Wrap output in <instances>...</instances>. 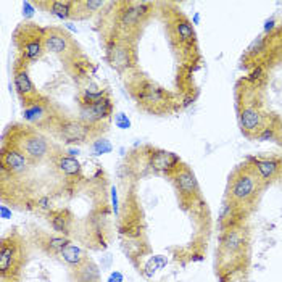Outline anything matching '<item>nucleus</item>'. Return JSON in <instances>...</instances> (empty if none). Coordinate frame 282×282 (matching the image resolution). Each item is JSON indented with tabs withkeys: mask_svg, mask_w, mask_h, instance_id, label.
<instances>
[{
	"mask_svg": "<svg viewBox=\"0 0 282 282\" xmlns=\"http://www.w3.org/2000/svg\"><path fill=\"white\" fill-rule=\"evenodd\" d=\"M261 182L263 181H261L253 166L251 165L242 166L240 169L235 171L232 178H231V184L228 190L231 201H234L237 205L249 203L260 192Z\"/></svg>",
	"mask_w": 282,
	"mask_h": 282,
	"instance_id": "nucleus-1",
	"label": "nucleus"
},
{
	"mask_svg": "<svg viewBox=\"0 0 282 282\" xmlns=\"http://www.w3.org/2000/svg\"><path fill=\"white\" fill-rule=\"evenodd\" d=\"M18 149L31 161H40L49 155V142L37 133H28L18 142Z\"/></svg>",
	"mask_w": 282,
	"mask_h": 282,
	"instance_id": "nucleus-2",
	"label": "nucleus"
},
{
	"mask_svg": "<svg viewBox=\"0 0 282 282\" xmlns=\"http://www.w3.org/2000/svg\"><path fill=\"white\" fill-rule=\"evenodd\" d=\"M113 113V103L108 97L99 99L92 103H83L81 108V121L87 126L99 123L102 119H107Z\"/></svg>",
	"mask_w": 282,
	"mask_h": 282,
	"instance_id": "nucleus-3",
	"label": "nucleus"
},
{
	"mask_svg": "<svg viewBox=\"0 0 282 282\" xmlns=\"http://www.w3.org/2000/svg\"><path fill=\"white\" fill-rule=\"evenodd\" d=\"M174 181L176 187H178L181 197L194 200L199 195V182L195 178L194 171L189 166H179L174 171Z\"/></svg>",
	"mask_w": 282,
	"mask_h": 282,
	"instance_id": "nucleus-4",
	"label": "nucleus"
},
{
	"mask_svg": "<svg viewBox=\"0 0 282 282\" xmlns=\"http://www.w3.org/2000/svg\"><path fill=\"white\" fill-rule=\"evenodd\" d=\"M92 133V128L83 123L81 119H66L60 124V135L66 140V142L83 144L87 142Z\"/></svg>",
	"mask_w": 282,
	"mask_h": 282,
	"instance_id": "nucleus-5",
	"label": "nucleus"
},
{
	"mask_svg": "<svg viewBox=\"0 0 282 282\" xmlns=\"http://www.w3.org/2000/svg\"><path fill=\"white\" fill-rule=\"evenodd\" d=\"M240 128L245 135H258L263 131V116L255 107H245L240 112Z\"/></svg>",
	"mask_w": 282,
	"mask_h": 282,
	"instance_id": "nucleus-6",
	"label": "nucleus"
},
{
	"mask_svg": "<svg viewBox=\"0 0 282 282\" xmlns=\"http://www.w3.org/2000/svg\"><path fill=\"white\" fill-rule=\"evenodd\" d=\"M44 47L52 53L63 55L71 47V39L66 33L60 29H50L44 34Z\"/></svg>",
	"mask_w": 282,
	"mask_h": 282,
	"instance_id": "nucleus-7",
	"label": "nucleus"
},
{
	"mask_svg": "<svg viewBox=\"0 0 282 282\" xmlns=\"http://www.w3.org/2000/svg\"><path fill=\"white\" fill-rule=\"evenodd\" d=\"M181 160L173 152H165V150H155L150 155V166L160 173H174L179 168Z\"/></svg>",
	"mask_w": 282,
	"mask_h": 282,
	"instance_id": "nucleus-8",
	"label": "nucleus"
},
{
	"mask_svg": "<svg viewBox=\"0 0 282 282\" xmlns=\"http://www.w3.org/2000/svg\"><path fill=\"white\" fill-rule=\"evenodd\" d=\"M2 166L10 173H24L29 166V158L19 149H8L2 153Z\"/></svg>",
	"mask_w": 282,
	"mask_h": 282,
	"instance_id": "nucleus-9",
	"label": "nucleus"
},
{
	"mask_svg": "<svg viewBox=\"0 0 282 282\" xmlns=\"http://www.w3.org/2000/svg\"><path fill=\"white\" fill-rule=\"evenodd\" d=\"M19 258L18 244L10 239L2 242V249H0V273L2 276H7L12 273V269L17 268V261Z\"/></svg>",
	"mask_w": 282,
	"mask_h": 282,
	"instance_id": "nucleus-10",
	"label": "nucleus"
},
{
	"mask_svg": "<svg viewBox=\"0 0 282 282\" xmlns=\"http://www.w3.org/2000/svg\"><path fill=\"white\" fill-rule=\"evenodd\" d=\"M250 161H253V168L258 173V176L261 178L263 182H268L278 174V171L281 169L282 161L279 160H256V158H249Z\"/></svg>",
	"mask_w": 282,
	"mask_h": 282,
	"instance_id": "nucleus-11",
	"label": "nucleus"
},
{
	"mask_svg": "<svg viewBox=\"0 0 282 282\" xmlns=\"http://www.w3.org/2000/svg\"><path fill=\"white\" fill-rule=\"evenodd\" d=\"M245 245V234L242 229H228L223 237V247L224 251H228V253H235V251L242 250V247Z\"/></svg>",
	"mask_w": 282,
	"mask_h": 282,
	"instance_id": "nucleus-12",
	"label": "nucleus"
},
{
	"mask_svg": "<svg viewBox=\"0 0 282 282\" xmlns=\"http://www.w3.org/2000/svg\"><path fill=\"white\" fill-rule=\"evenodd\" d=\"M74 274H76L78 282H99L100 281L99 266L89 258L85 260L83 265H79L78 268H74Z\"/></svg>",
	"mask_w": 282,
	"mask_h": 282,
	"instance_id": "nucleus-13",
	"label": "nucleus"
},
{
	"mask_svg": "<svg viewBox=\"0 0 282 282\" xmlns=\"http://www.w3.org/2000/svg\"><path fill=\"white\" fill-rule=\"evenodd\" d=\"M15 89L17 92L21 95L23 99H29L33 95H36V89H34L33 81L29 79V74L26 69H18L15 73Z\"/></svg>",
	"mask_w": 282,
	"mask_h": 282,
	"instance_id": "nucleus-14",
	"label": "nucleus"
},
{
	"mask_svg": "<svg viewBox=\"0 0 282 282\" xmlns=\"http://www.w3.org/2000/svg\"><path fill=\"white\" fill-rule=\"evenodd\" d=\"M60 256L63 258V261L69 266H73V268H78L79 265H83L85 260H87V256H85V251L83 249H79V247L73 245V244H68L66 247L63 249V251L60 253Z\"/></svg>",
	"mask_w": 282,
	"mask_h": 282,
	"instance_id": "nucleus-15",
	"label": "nucleus"
},
{
	"mask_svg": "<svg viewBox=\"0 0 282 282\" xmlns=\"http://www.w3.org/2000/svg\"><path fill=\"white\" fill-rule=\"evenodd\" d=\"M110 60H112V65L115 68L118 69L128 68L131 65L129 49L124 47V45H116L113 50H110Z\"/></svg>",
	"mask_w": 282,
	"mask_h": 282,
	"instance_id": "nucleus-16",
	"label": "nucleus"
},
{
	"mask_svg": "<svg viewBox=\"0 0 282 282\" xmlns=\"http://www.w3.org/2000/svg\"><path fill=\"white\" fill-rule=\"evenodd\" d=\"M76 2H68V0H55L50 2V13L60 19H68L73 17V7Z\"/></svg>",
	"mask_w": 282,
	"mask_h": 282,
	"instance_id": "nucleus-17",
	"label": "nucleus"
},
{
	"mask_svg": "<svg viewBox=\"0 0 282 282\" xmlns=\"http://www.w3.org/2000/svg\"><path fill=\"white\" fill-rule=\"evenodd\" d=\"M163 92L161 89L157 87V85L150 84V83H145L142 85V92L139 94V99L144 100V102H149V103H160L163 102Z\"/></svg>",
	"mask_w": 282,
	"mask_h": 282,
	"instance_id": "nucleus-18",
	"label": "nucleus"
},
{
	"mask_svg": "<svg viewBox=\"0 0 282 282\" xmlns=\"http://www.w3.org/2000/svg\"><path fill=\"white\" fill-rule=\"evenodd\" d=\"M42 49H44V36L34 37L24 44L23 55L26 60H36L37 57H40V53H42Z\"/></svg>",
	"mask_w": 282,
	"mask_h": 282,
	"instance_id": "nucleus-19",
	"label": "nucleus"
},
{
	"mask_svg": "<svg viewBox=\"0 0 282 282\" xmlns=\"http://www.w3.org/2000/svg\"><path fill=\"white\" fill-rule=\"evenodd\" d=\"M57 168L66 176H76L81 171V163L73 157H58Z\"/></svg>",
	"mask_w": 282,
	"mask_h": 282,
	"instance_id": "nucleus-20",
	"label": "nucleus"
},
{
	"mask_svg": "<svg viewBox=\"0 0 282 282\" xmlns=\"http://www.w3.org/2000/svg\"><path fill=\"white\" fill-rule=\"evenodd\" d=\"M176 34L178 37L182 40V42H194L195 40V29L194 24H190L187 19H182V21H178L174 24Z\"/></svg>",
	"mask_w": 282,
	"mask_h": 282,
	"instance_id": "nucleus-21",
	"label": "nucleus"
},
{
	"mask_svg": "<svg viewBox=\"0 0 282 282\" xmlns=\"http://www.w3.org/2000/svg\"><path fill=\"white\" fill-rule=\"evenodd\" d=\"M23 116L26 121H29V123H37V121H40L45 116V110L42 108V105L31 102L23 110Z\"/></svg>",
	"mask_w": 282,
	"mask_h": 282,
	"instance_id": "nucleus-22",
	"label": "nucleus"
},
{
	"mask_svg": "<svg viewBox=\"0 0 282 282\" xmlns=\"http://www.w3.org/2000/svg\"><path fill=\"white\" fill-rule=\"evenodd\" d=\"M69 221L71 219L63 216V213H58L52 218V228L57 231V232H62L66 235L69 232Z\"/></svg>",
	"mask_w": 282,
	"mask_h": 282,
	"instance_id": "nucleus-23",
	"label": "nucleus"
},
{
	"mask_svg": "<svg viewBox=\"0 0 282 282\" xmlns=\"http://www.w3.org/2000/svg\"><path fill=\"white\" fill-rule=\"evenodd\" d=\"M113 150V145L110 140L107 139H97V140H94V144H92V152L94 155H105V153H110Z\"/></svg>",
	"mask_w": 282,
	"mask_h": 282,
	"instance_id": "nucleus-24",
	"label": "nucleus"
},
{
	"mask_svg": "<svg viewBox=\"0 0 282 282\" xmlns=\"http://www.w3.org/2000/svg\"><path fill=\"white\" fill-rule=\"evenodd\" d=\"M69 244V240L66 237H50L47 240V247L50 251H53V253H62L63 249Z\"/></svg>",
	"mask_w": 282,
	"mask_h": 282,
	"instance_id": "nucleus-25",
	"label": "nucleus"
},
{
	"mask_svg": "<svg viewBox=\"0 0 282 282\" xmlns=\"http://www.w3.org/2000/svg\"><path fill=\"white\" fill-rule=\"evenodd\" d=\"M83 7H84L85 15H90V13L97 12L99 8H102L103 2L102 0H87V2H83Z\"/></svg>",
	"mask_w": 282,
	"mask_h": 282,
	"instance_id": "nucleus-26",
	"label": "nucleus"
},
{
	"mask_svg": "<svg viewBox=\"0 0 282 282\" xmlns=\"http://www.w3.org/2000/svg\"><path fill=\"white\" fill-rule=\"evenodd\" d=\"M263 45H265V37L263 36H258L253 42L249 45V49H247V53L249 55H253L256 52H260V50H263Z\"/></svg>",
	"mask_w": 282,
	"mask_h": 282,
	"instance_id": "nucleus-27",
	"label": "nucleus"
},
{
	"mask_svg": "<svg viewBox=\"0 0 282 282\" xmlns=\"http://www.w3.org/2000/svg\"><path fill=\"white\" fill-rule=\"evenodd\" d=\"M115 124L119 129H129L131 128V119L126 116L124 113H116L115 115Z\"/></svg>",
	"mask_w": 282,
	"mask_h": 282,
	"instance_id": "nucleus-28",
	"label": "nucleus"
},
{
	"mask_svg": "<svg viewBox=\"0 0 282 282\" xmlns=\"http://www.w3.org/2000/svg\"><path fill=\"white\" fill-rule=\"evenodd\" d=\"M36 13V8L31 2H23V17L26 19H31Z\"/></svg>",
	"mask_w": 282,
	"mask_h": 282,
	"instance_id": "nucleus-29",
	"label": "nucleus"
},
{
	"mask_svg": "<svg viewBox=\"0 0 282 282\" xmlns=\"http://www.w3.org/2000/svg\"><path fill=\"white\" fill-rule=\"evenodd\" d=\"M273 137V129H269V128H265L261 133L258 134V140H268Z\"/></svg>",
	"mask_w": 282,
	"mask_h": 282,
	"instance_id": "nucleus-30",
	"label": "nucleus"
},
{
	"mask_svg": "<svg viewBox=\"0 0 282 282\" xmlns=\"http://www.w3.org/2000/svg\"><path fill=\"white\" fill-rule=\"evenodd\" d=\"M124 279V276L119 273V271H113L112 274H110V278H108V282H123Z\"/></svg>",
	"mask_w": 282,
	"mask_h": 282,
	"instance_id": "nucleus-31",
	"label": "nucleus"
},
{
	"mask_svg": "<svg viewBox=\"0 0 282 282\" xmlns=\"http://www.w3.org/2000/svg\"><path fill=\"white\" fill-rule=\"evenodd\" d=\"M276 26V21H274V18H269V19H266L265 21V33H269V31H273Z\"/></svg>",
	"mask_w": 282,
	"mask_h": 282,
	"instance_id": "nucleus-32",
	"label": "nucleus"
},
{
	"mask_svg": "<svg viewBox=\"0 0 282 282\" xmlns=\"http://www.w3.org/2000/svg\"><path fill=\"white\" fill-rule=\"evenodd\" d=\"M112 200H113V208H115V213H118V194H116V189H112Z\"/></svg>",
	"mask_w": 282,
	"mask_h": 282,
	"instance_id": "nucleus-33",
	"label": "nucleus"
},
{
	"mask_svg": "<svg viewBox=\"0 0 282 282\" xmlns=\"http://www.w3.org/2000/svg\"><path fill=\"white\" fill-rule=\"evenodd\" d=\"M39 208L49 210V199H47V197H44V199H40V200H39Z\"/></svg>",
	"mask_w": 282,
	"mask_h": 282,
	"instance_id": "nucleus-34",
	"label": "nucleus"
},
{
	"mask_svg": "<svg viewBox=\"0 0 282 282\" xmlns=\"http://www.w3.org/2000/svg\"><path fill=\"white\" fill-rule=\"evenodd\" d=\"M81 153V150L79 149H68V157H78V155Z\"/></svg>",
	"mask_w": 282,
	"mask_h": 282,
	"instance_id": "nucleus-35",
	"label": "nucleus"
},
{
	"mask_svg": "<svg viewBox=\"0 0 282 282\" xmlns=\"http://www.w3.org/2000/svg\"><path fill=\"white\" fill-rule=\"evenodd\" d=\"M10 215H12V213H10V211H8V208H7V206H5V205H2V218H8Z\"/></svg>",
	"mask_w": 282,
	"mask_h": 282,
	"instance_id": "nucleus-36",
	"label": "nucleus"
},
{
	"mask_svg": "<svg viewBox=\"0 0 282 282\" xmlns=\"http://www.w3.org/2000/svg\"><path fill=\"white\" fill-rule=\"evenodd\" d=\"M200 23V13H195L192 18V24H199Z\"/></svg>",
	"mask_w": 282,
	"mask_h": 282,
	"instance_id": "nucleus-37",
	"label": "nucleus"
},
{
	"mask_svg": "<svg viewBox=\"0 0 282 282\" xmlns=\"http://www.w3.org/2000/svg\"><path fill=\"white\" fill-rule=\"evenodd\" d=\"M66 28L69 29V31H73V33H78V29H76V28H74L71 23H68V24H66Z\"/></svg>",
	"mask_w": 282,
	"mask_h": 282,
	"instance_id": "nucleus-38",
	"label": "nucleus"
},
{
	"mask_svg": "<svg viewBox=\"0 0 282 282\" xmlns=\"http://www.w3.org/2000/svg\"><path fill=\"white\" fill-rule=\"evenodd\" d=\"M192 261H203V256H201V255H195V256H192Z\"/></svg>",
	"mask_w": 282,
	"mask_h": 282,
	"instance_id": "nucleus-39",
	"label": "nucleus"
},
{
	"mask_svg": "<svg viewBox=\"0 0 282 282\" xmlns=\"http://www.w3.org/2000/svg\"><path fill=\"white\" fill-rule=\"evenodd\" d=\"M281 185H282V176H281Z\"/></svg>",
	"mask_w": 282,
	"mask_h": 282,
	"instance_id": "nucleus-40",
	"label": "nucleus"
}]
</instances>
